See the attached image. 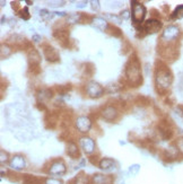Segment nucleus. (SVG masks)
<instances>
[{
  "label": "nucleus",
  "mask_w": 183,
  "mask_h": 184,
  "mask_svg": "<svg viewBox=\"0 0 183 184\" xmlns=\"http://www.w3.org/2000/svg\"><path fill=\"white\" fill-rule=\"evenodd\" d=\"M9 166L15 171H22L26 167V160L22 155H15L9 162Z\"/></svg>",
  "instance_id": "nucleus-8"
},
{
  "label": "nucleus",
  "mask_w": 183,
  "mask_h": 184,
  "mask_svg": "<svg viewBox=\"0 0 183 184\" xmlns=\"http://www.w3.org/2000/svg\"><path fill=\"white\" fill-rule=\"evenodd\" d=\"M129 172L132 174V175H136L137 173L139 172V165H132V166L129 168Z\"/></svg>",
  "instance_id": "nucleus-24"
},
{
  "label": "nucleus",
  "mask_w": 183,
  "mask_h": 184,
  "mask_svg": "<svg viewBox=\"0 0 183 184\" xmlns=\"http://www.w3.org/2000/svg\"><path fill=\"white\" fill-rule=\"evenodd\" d=\"M24 183H25V184H41V181H40V180H38L36 176L25 175V178H24Z\"/></svg>",
  "instance_id": "nucleus-20"
},
{
  "label": "nucleus",
  "mask_w": 183,
  "mask_h": 184,
  "mask_svg": "<svg viewBox=\"0 0 183 184\" xmlns=\"http://www.w3.org/2000/svg\"><path fill=\"white\" fill-rule=\"evenodd\" d=\"M146 15V8L138 2H133L132 3V19L133 22L138 24V23H141L142 19L145 18Z\"/></svg>",
  "instance_id": "nucleus-3"
},
{
  "label": "nucleus",
  "mask_w": 183,
  "mask_h": 184,
  "mask_svg": "<svg viewBox=\"0 0 183 184\" xmlns=\"http://www.w3.org/2000/svg\"><path fill=\"white\" fill-rule=\"evenodd\" d=\"M91 127H92V122L89 120V118H87V116L82 115V116H78L76 119V128L82 133H87L89 131V129H91Z\"/></svg>",
  "instance_id": "nucleus-7"
},
{
  "label": "nucleus",
  "mask_w": 183,
  "mask_h": 184,
  "mask_svg": "<svg viewBox=\"0 0 183 184\" xmlns=\"http://www.w3.org/2000/svg\"><path fill=\"white\" fill-rule=\"evenodd\" d=\"M74 184H89L88 176H86L84 173H80L79 175H77L74 180Z\"/></svg>",
  "instance_id": "nucleus-18"
},
{
  "label": "nucleus",
  "mask_w": 183,
  "mask_h": 184,
  "mask_svg": "<svg viewBox=\"0 0 183 184\" xmlns=\"http://www.w3.org/2000/svg\"><path fill=\"white\" fill-rule=\"evenodd\" d=\"M44 184H63V182L61 181V180H59V178H45L44 181Z\"/></svg>",
  "instance_id": "nucleus-21"
},
{
  "label": "nucleus",
  "mask_w": 183,
  "mask_h": 184,
  "mask_svg": "<svg viewBox=\"0 0 183 184\" xmlns=\"http://www.w3.org/2000/svg\"><path fill=\"white\" fill-rule=\"evenodd\" d=\"M162 23L157 19H148L144 25V30L147 33H156L161 30Z\"/></svg>",
  "instance_id": "nucleus-11"
},
{
  "label": "nucleus",
  "mask_w": 183,
  "mask_h": 184,
  "mask_svg": "<svg viewBox=\"0 0 183 184\" xmlns=\"http://www.w3.org/2000/svg\"><path fill=\"white\" fill-rule=\"evenodd\" d=\"M102 115L107 121H113V120L118 116V111L113 106H107L102 111Z\"/></svg>",
  "instance_id": "nucleus-13"
},
{
  "label": "nucleus",
  "mask_w": 183,
  "mask_h": 184,
  "mask_svg": "<svg viewBox=\"0 0 183 184\" xmlns=\"http://www.w3.org/2000/svg\"><path fill=\"white\" fill-rule=\"evenodd\" d=\"M7 160H8V155H7V153H5V150H1V153H0V163H1V165L6 163Z\"/></svg>",
  "instance_id": "nucleus-22"
},
{
  "label": "nucleus",
  "mask_w": 183,
  "mask_h": 184,
  "mask_svg": "<svg viewBox=\"0 0 183 184\" xmlns=\"http://www.w3.org/2000/svg\"><path fill=\"white\" fill-rule=\"evenodd\" d=\"M176 148L181 154H183V138H181L176 141Z\"/></svg>",
  "instance_id": "nucleus-23"
},
{
  "label": "nucleus",
  "mask_w": 183,
  "mask_h": 184,
  "mask_svg": "<svg viewBox=\"0 0 183 184\" xmlns=\"http://www.w3.org/2000/svg\"><path fill=\"white\" fill-rule=\"evenodd\" d=\"M80 146L84 149V152L88 155L93 154L95 150V141L89 137H83L80 139Z\"/></svg>",
  "instance_id": "nucleus-9"
},
{
  "label": "nucleus",
  "mask_w": 183,
  "mask_h": 184,
  "mask_svg": "<svg viewBox=\"0 0 183 184\" xmlns=\"http://www.w3.org/2000/svg\"><path fill=\"white\" fill-rule=\"evenodd\" d=\"M22 17L25 18V19H27V18L30 17V15H28V10H27V8L23 9L22 10Z\"/></svg>",
  "instance_id": "nucleus-25"
},
{
  "label": "nucleus",
  "mask_w": 183,
  "mask_h": 184,
  "mask_svg": "<svg viewBox=\"0 0 183 184\" xmlns=\"http://www.w3.org/2000/svg\"><path fill=\"white\" fill-rule=\"evenodd\" d=\"M86 92L91 97L95 98V97H100L103 94L104 89L103 87L101 86L100 84L96 83V81H89L86 86Z\"/></svg>",
  "instance_id": "nucleus-4"
},
{
  "label": "nucleus",
  "mask_w": 183,
  "mask_h": 184,
  "mask_svg": "<svg viewBox=\"0 0 183 184\" xmlns=\"http://www.w3.org/2000/svg\"><path fill=\"white\" fill-rule=\"evenodd\" d=\"M115 166L114 160L111 159V158H102L100 160V164H98V167L103 171H110Z\"/></svg>",
  "instance_id": "nucleus-14"
},
{
  "label": "nucleus",
  "mask_w": 183,
  "mask_h": 184,
  "mask_svg": "<svg viewBox=\"0 0 183 184\" xmlns=\"http://www.w3.org/2000/svg\"><path fill=\"white\" fill-rule=\"evenodd\" d=\"M93 24H94V26H96L97 28H100L101 31H104L107 27L106 21L103 19V18H101V17L94 18V19H93Z\"/></svg>",
  "instance_id": "nucleus-16"
},
{
  "label": "nucleus",
  "mask_w": 183,
  "mask_h": 184,
  "mask_svg": "<svg viewBox=\"0 0 183 184\" xmlns=\"http://www.w3.org/2000/svg\"><path fill=\"white\" fill-rule=\"evenodd\" d=\"M94 184H113V177L111 175H103V174H95L93 176Z\"/></svg>",
  "instance_id": "nucleus-12"
},
{
  "label": "nucleus",
  "mask_w": 183,
  "mask_h": 184,
  "mask_svg": "<svg viewBox=\"0 0 183 184\" xmlns=\"http://www.w3.org/2000/svg\"><path fill=\"white\" fill-rule=\"evenodd\" d=\"M43 52H44V56L47 58V61L54 62V61H58V60H59V53H58V51H57L53 46H51V45H44Z\"/></svg>",
  "instance_id": "nucleus-10"
},
{
  "label": "nucleus",
  "mask_w": 183,
  "mask_h": 184,
  "mask_svg": "<svg viewBox=\"0 0 183 184\" xmlns=\"http://www.w3.org/2000/svg\"><path fill=\"white\" fill-rule=\"evenodd\" d=\"M28 59H30V62L33 63V65H35V63L40 62V54H38V52L35 49H32V50L30 51V53H28Z\"/></svg>",
  "instance_id": "nucleus-17"
},
{
  "label": "nucleus",
  "mask_w": 183,
  "mask_h": 184,
  "mask_svg": "<svg viewBox=\"0 0 183 184\" xmlns=\"http://www.w3.org/2000/svg\"><path fill=\"white\" fill-rule=\"evenodd\" d=\"M180 34V30L176 26H168L166 27L164 32L162 34V41L164 42H172L173 40H175Z\"/></svg>",
  "instance_id": "nucleus-6"
},
{
  "label": "nucleus",
  "mask_w": 183,
  "mask_h": 184,
  "mask_svg": "<svg viewBox=\"0 0 183 184\" xmlns=\"http://www.w3.org/2000/svg\"><path fill=\"white\" fill-rule=\"evenodd\" d=\"M66 172H67V166L63 160H54L49 168V173L52 175H63Z\"/></svg>",
  "instance_id": "nucleus-5"
},
{
  "label": "nucleus",
  "mask_w": 183,
  "mask_h": 184,
  "mask_svg": "<svg viewBox=\"0 0 183 184\" xmlns=\"http://www.w3.org/2000/svg\"><path fill=\"white\" fill-rule=\"evenodd\" d=\"M172 83V75L170 70L165 68L157 69L156 71V85L161 89H167Z\"/></svg>",
  "instance_id": "nucleus-2"
},
{
  "label": "nucleus",
  "mask_w": 183,
  "mask_h": 184,
  "mask_svg": "<svg viewBox=\"0 0 183 184\" xmlns=\"http://www.w3.org/2000/svg\"><path fill=\"white\" fill-rule=\"evenodd\" d=\"M51 96L52 95H51V92L49 89H43V90H41V92L38 93V98H40L42 102L47 101V99H50Z\"/></svg>",
  "instance_id": "nucleus-19"
},
{
  "label": "nucleus",
  "mask_w": 183,
  "mask_h": 184,
  "mask_svg": "<svg viewBox=\"0 0 183 184\" xmlns=\"http://www.w3.org/2000/svg\"><path fill=\"white\" fill-rule=\"evenodd\" d=\"M121 16L124 18V19H128V18H129V12H128V10H124V12H122Z\"/></svg>",
  "instance_id": "nucleus-26"
},
{
  "label": "nucleus",
  "mask_w": 183,
  "mask_h": 184,
  "mask_svg": "<svg viewBox=\"0 0 183 184\" xmlns=\"http://www.w3.org/2000/svg\"><path fill=\"white\" fill-rule=\"evenodd\" d=\"M126 78L131 85H138L141 81V70L138 59H130L126 67Z\"/></svg>",
  "instance_id": "nucleus-1"
},
{
  "label": "nucleus",
  "mask_w": 183,
  "mask_h": 184,
  "mask_svg": "<svg viewBox=\"0 0 183 184\" xmlns=\"http://www.w3.org/2000/svg\"><path fill=\"white\" fill-rule=\"evenodd\" d=\"M67 154H68L71 158L79 157V149H78L76 143H69L68 145H67Z\"/></svg>",
  "instance_id": "nucleus-15"
}]
</instances>
